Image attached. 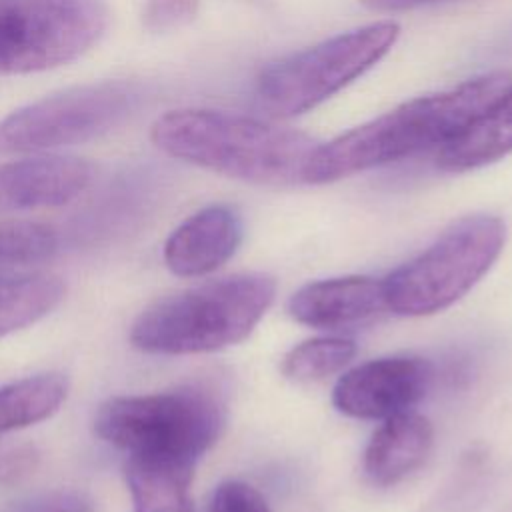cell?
Instances as JSON below:
<instances>
[{"label":"cell","instance_id":"obj_1","mask_svg":"<svg viewBox=\"0 0 512 512\" xmlns=\"http://www.w3.org/2000/svg\"><path fill=\"white\" fill-rule=\"evenodd\" d=\"M510 84L508 72H488L454 88L412 98L318 144L304 170V184L336 182L428 148H442Z\"/></svg>","mask_w":512,"mask_h":512},{"label":"cell","instance_id":"obj_2","mask_svg":"<svg viewBox=\"0 0 512 512\" xmlns=\"http://www.w3.org/2000/svg\"><path fill=\"white\" fill-rule=\"evenodd\" d=\"M150 140L176 160L260 186L302 184L318 148L304 132L210 108H178L158 116Z\"/></svg>","mask_w":512,"mask_h":512},{"label":"cell","instance_id":"obj_3","mask_svg":"<svg viewBox=\"0 0 512 512\" xmlns=\"http://www.w3.org/2000/svg\"><path fill=\"white\" fill-rule=\"evenodd\" d=\"M276 296L262 272H242L178 290L146 306L130 328L134 348L148 354H204L246 340Z\"/></svg>","mask_w":512,"mask_h":512},{"label":"cell","instance_id":"obj_4","mask_svg":"<svg viewBox=\"0 0 512 512\" xmlns=\"http://www.w3.org/2000/svg\"><path fill=\"white\" fill-rule=\"evenodd\" d=\"M224 408L206 388L114 396L94 416V432L128 456L194 468L218 440Z\"/></svg>","mask_w":512,"mask_h":512},{"label":"cell","instance_id":"obj_5","mask_svg":"<svg viewBox=\"0 0 512 512\" xmlns=\"http://www.w3.org/2000/svg\"><path fill=\"white\" fill-rule=\"evenodd\" d=\"M506 242V226L492 214L452 222L428 248L382 278L386 310L398 316H430L468 294L494 266Z\"/></svg>","mask_w":512,"mask_h":512},{"label":"cell","instance_id":"obj_6","mask_svg":"<svg viewBox=\"0 0 512 512\" xmlns=\"http://www.w3.org/2000/svg\"><path fill=\"white\" fill-rule=\"evenodd\" d=\"M398 36L396 22H374L270 62L256 78V102L272 118L304 114L378 64Z\"/></svg>","mask_w":512,"mask_h":512},{"label":"cell","instance_id":"obj_7","mask_svg":"<svg viewBox=\"0 0 512 512\" xmlns=\"http://www.w3.org/2000/svg\"><path fill=\"white\" fill-rule=\"evenodd\" d=\"M144 100L136 80H98L34 100L0 120V154L82 144L124 124Z\"/></svg>","mask_w":512,"mask_h":512},{"label":"cell","instance_id":"obj_8","mask_svg":"<svg viewBox=\"0 0 512 512\" xmlns=\"http://www.w3.org/2000/svg\"><path fill=\"white\" fill-rule=\"evenodd\" d=\"M106 26L102 0H0V76L68 64L88 52Z\"/></svg>","mask_w":512,"mask_h":512},{"label":"cell","instance_id":"obj_9","mask_svg":"<svg viewBox=\"0 0 512 512\" xmlns=\"http://www.w3.org/2000/svg\"><path fill=\"white\" fill-rule=\"evenodd\" d=\"M434 368L418 356H386L346 370L332 388L338 412L358 420H386L424 398Z\"/></svg>","mask_w":512,"mask_h":512},{"label":"cell","instance_id":"obj_10","mask_svg":"<svg viewBox=\"0 0 512 512\" xmlns=\"http://www.w3.org/2000/svg\"><path fill=\"white\" fill-rule=\"evenodd\" d=\"M94 166L76 156L40 154L0 164V216L56 208L78 198L92 182Z\"/></svg>","mask_w":512,"mask_h":512},{"label":"cell","instance_id":"obj_11","mask_svg":"<svg viewBox=\"0 0 512 512\" xmlns=\"http://www.w3.org/2000/svg\"><path fill=\"white\" fill-rule=\"evenodd\" d=\"M242 242V220L226 204L206 206L188 216L166 240L164 262L182 278H198L226 264Z\"/></svg>","mask_w":512,"mask_h":512},{"label":"cell","instance_id":"obj_12","mask_svg":"<svg viewBox=\"0 0 512 512\" xmlns=\"http://www.w3.org/2000/svg\"><path fill=\"white\" fill-rule=\"evenodd\" d=\"M382 310H386L382 280L358 274L308 282L288 300L292 320L320 330L362 324Z\"/></svg>","mask_w":512,"mask_h":512},{"label":"cell","instance_id":"obj_13","mask_svg":"<svg viewBox=\"0 0 512 512\" xmlns=\"http://www.w3.org/2000/svg\"><path fill=\"white\" fill-rule=\"evenodd\" d=\"M434 444L430 420L400 412L384 420L364 450V474L376 486H392L424 464Z\"/></svg>","mask_w":512,"mask_h":512},{"label":"cell","instance_id":"obj_14","mask_svg":"<svg viewBox=\"0 0 512 512\" xmlns=\"http://www.w3.org/2000/svg\"><path fill=\"white\" fill-rule=\"evenodd\" d=\"M512 152V84L438 152V168L466 172Z\"/></svg>","mask_w":512,"mask_h":512},{"label":"cell","instance_id":"obj_15","mask_svg":"<svg viewBox=\"0 0 512 512\" xmlns=\"http://www.w3.org/2000/svg\"><path fill=\"white\" fill-rule=\"evenodd\" d=\"M124 474L134 512H194L190 498L194 468L128 456Z\"/></svg>","mask_w":512,"mask_h":512},{"label":"cell","instance_id":"obj_16","mask_svg":"<svg viewBox=\"0 0 512 512\" xmlns=\"http://www.w3.org/2000/svg\"><path fill=\"white\" fill-rule=\"evenodd\" d=\"M68 396L62 374H36L0 386V434L50 418Z\"/></svg>","mask_w":512,"mask_h":512},{"label":"cell","instance_id":"obj_17","mask_svg":"<svg viewBox=\"0 0 512 512\" xmlns=\"http://www.w3.org/2000/svg\"><path fill=\"white\" fill-rule=\"evenodd\" d=\"M66 286L48 274H18L0 278V336L18 332L46 314L64 298Z\"/></svg>","mask_w":512,"mask_h":512},{"label":"cell","instance_id":"obj_18","mask_svg":"<svg viewBox=\"0 0 512 512\" xmlns=\"http://www.w3.org/2000/svg\"><path fill=\"white\" fill-rule=\"evenodd\" d=\"M354 356V340L344 336H316L286 352L282 358V374L298 384L320 382L344 370Z\"/></svg>","mask_w":512,"mask_h":512},{"label":"cell","instance_id":"obj_19","mask_svg":"<svg viewBox=\"0 0 512 512\" xmlns=\"http://www.w3.org/2000/svg\"><path fill=\"white\" fill-rule=\"evenodd\" d=\"M56 248V232L42 222H0V278L18 276L28 268L46 262Z\"/></svg>","mask_w":512,"mask_h":512},{"label":"cell","instance_id":"obj_20","mask_svg":"<svg viewBox=\"0 0 512 512\" xmlns=\"http://www.w3.org/2000/svg\"><path fill=\"white\" fill-rule=\"evenodd\" d=\"M200 12V0H144L140 20L150 32H170L190 24Z\"/></svg>","mask_w":512,"mask_h":512},{"label":"cell","instance_id":"obj_21","mask_svg":"<svg viewBox=\"0 0 512 512\" xmlns=\"http://www.w3.org/2000/svg\"><path fill=\"white\" fill-rule=\"evenodd\" d=\"M206 512H270V508L248 482L226 480L214 488Z\"/></svg>","mask_w":512,"mask_h":512},{"label":"cell","instance_id":"obj_22","mask_svg":"<svg viewBox=\"0 0 512 512\" xmlns=\"http://www.w3.org/2000/svg\"><path fill=\"white\" fill-rule=\"evenodd\" d=\"M4 512H94V504L78 490H50L16 500Z\"/></svg>","mask_w":512,"mask_h":512},{"label":"cell","instance_id":"obj_23","mask_svg":"<svg viewBox=\"0 0 512 512\" xmlns=\"http://www.w3.org/2000/svg\"><path fill=\"white\" fill-rule=\"evenodd\" d=\"M40 464L36 446L22 444L0 452V486H12L34 474Z\"/></svg>","mask_w":512,"mask_h":512},{"label":"cell","instance_id":"obj_24","mask_svg":"<svg viewBox=\"0 0 512 512\" xmlns=\"http://www.w3.org/2000/svg\"><path fill=\"white\" fill-rule=\"evenodd\" d=\"M360 2L374 12H404V10H414L420 6H432V4L452 2V0H360Z\"/></svg>","mask_w":512,"mask_h":512}]
</instances>
